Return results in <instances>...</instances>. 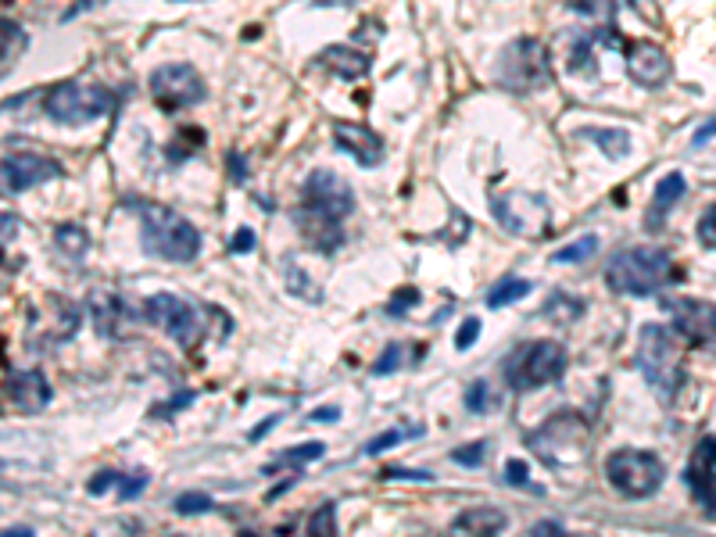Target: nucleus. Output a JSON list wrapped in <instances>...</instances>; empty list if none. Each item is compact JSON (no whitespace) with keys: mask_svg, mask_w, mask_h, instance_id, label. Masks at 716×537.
Segmentation results:
<instances>
[{"mask_svg":"<svg viewBox=\"0 0 716 537\" xmlns=\"http://www.w3.org/2000/svg\"><path fill=\"white\" fill-rule=\"evenodd\" d=\"M412 305H419V290L416 287H398L391 294V301H387V316L391 319H401V316H409L412 312Z\"/></svg>","mask_w":716,"mask_h":537,"instance_id":"39","label":"nucleus"},{"mask_svg":"<svg viewBox=\"0 0 716 537\" xmlns=\"http://www.w3.org/2000/svg\"><path fill=\"white\" fill-rule=\"evenodd\" d=\"M684 480H688L695 502L706 505V512L716 516V469H684Z\"/></svg>","mask_w":716,"mask_h":537,"instance_id":"26","label":"nucleus"},{"mask_svg":"<svg viewBox=\"0 0 716 537\" xmlns=\"http://www.w3.org/2000/svg\"><path fill=\"white\" fill-rule=\"evenodd\" d=\"M498 83L512 94H534L541 86L552 83V69H548V51L537 40L523 36L512 40L498 58Z\"/></svg>","mask_w":716,"mask_h":537,"instance_id":"8","label":"nucleus"},{"mask_svg":"<svg viewBox=\"0 0 716 537\" xmlns=\"http://www.w3.org/2000/svg\"><path fill=\"white\" fill-rule=\"evenodd\" d=\"M326 455V444L323 441H308V444H298V448H287V452L276 455L269 466H265V473H276V469L283 466H308V462H316Z\"/></svg>","mask_w":716,"mask_h":537,"instance_id":"27","label":"nucleus"},{"mask_svg":"<svg viewBox=\"0 0 716 537\" xmlns=\"http://www.w3.org/2000/svg\"><path fill=\"white\" fill-rule=\"evenodd\" d=\"M215 502L205 495V491H187V495L176 498V512L179 516H201V512H212Z\"/></svg>","mask_w":716,"mask_h":537,"instance_id":"40","label":"nucleus"},{"mask_svg":"<svg viewBox=\"0 0 716 537\" xmlns=\"http://www.w3.org/2000/svg\"><path fill=\"white\" fill-rule=\"evenodd\" d=\"M498 405V394L491 391V384L487 380H477V384L466 387V409L477 412V416H484V412H491Z\"/></svg>","mask_w":716,"mask_h":537,"instance_id":"34","label":"nucleus"},{"mask_svg":"<svg viewBox=\"0 0 716 537\" xmlns=\"http://www.w3.org/2000/svg\"><path fill=\"white\" fill-rule=\"evenodd\" d=\"M18 233V222H15V215L11 212H4V244H11V237Z\"/></svg>","mask_w":716,"mask_h":537,"instance_id":"55","label":"nucleus"},{"mask_svg":"<svg viewBox=\"0 0 716 537\" xmlns=\"http://www.w3.org/2000/svg\"><path fill=\"white\" fill-rule=\"evenodd\" d=\"M201 147H205V129H197V126L176 129V140L165 147V158H169L172 165H179V162H187L194 151H201Z\"/></svg>","mask_w":716,"mask_h":537,"instance_id":"29","label":"nucleus"},{"mask_svg":"<svg viewBox=\"0 0 716 537\" xmlns=\"http://www.w3.org/2000/svg\"><path fill=\"white\" fill-rule=\"evenodd\" d=\"M308 534H337V502H323L305 523Z\"/></svg>","mask_w":716,"mask_h":537,"instance_id":"36","label":"nucleus"},{"mask_svg":"<svg viewBox=\"0 0 716 537\" xmlns=\"http://www.w3.org/2000/svg\"><path fill=\"white\" fill-rule=\"evenodd\" d=\"M4 190L8 194H26L29 187H40V183H51L61 176V165L54 158H43V154H8L4 158Z\"/></svg>","mask_w":716,"mask_h":537,"instance_id":"16","label":"nucleus"},{"mask_svg":"<svg viewBox=\"0 0 716 537\" xmlns=\"http://www.w3.org/2000/svg\"><path fill=\"white\" fill-rule=\"evenodd\" d=\"M423 351H427V348H419V344H401V341L387 344L384 355H380V358H376V362H373V376L398 373L401 366H409V362H416V358H423Z\"/></svg>","mask_w":716,"mask_h":537,"instance_id":"24","label":"nucleus"},{"mask_svg":"<svg viewBox=\"0 0 716 537\" xmlns=\"http://www.w3.org/2000/svg\"><path fill=\"white\" fill-rule=\"evenodd\" d=\"M316 65H323V69H330L333 76H341V79H348V83H355V79H362L369 72L373 58H369L366 51H358V47H348V43H333V47L319 51Z\"/></svg>","mask_w":716,"mask_h":537,"instance_id":"20","label":"nucleus"},{"mask_svg":"<svg viewBox=\"0 0 716 537\" xmlns=\"http://www.w3.org/2000/svg\"><path fill=\"white\" fill-rule=\"evenodd\" d=\"M43 111H47V119H54L58 126H90V122L104 119V115L115 111V94L101 83L72 79V83H58L47 90Z\"/></svg>","mask_w":716,"mask_h":537,"instance_id":"5","label":"nucleus"},{"mask_svg":"<svg viewBox=\"0 0 716 537\" xmlns=\"http://www.w3.org/2000/svg\"><path fill=\"white\" fill-rule=\"evenodd\" d=\"M566 373V348L559 341H530L516 348L505 362V384L512 391H537L559 384Z\"/></svg>","mask_w":716,"mask_h":537,"instance_id":"6","label":"nucleus"},{"mask_svg":"<svg viewBox=\"0 0 716 537\" xmlns=\"http://www.w3.org/2000/svg\"><path fill=\"white\" fill-rule=\"evenodd\" d=\"M122 480V473H115V469H101V473H94V477H90V484H86V491H90V495H108L111 487L119 484Z\"/></svg>","mask_w":716,"mask_h":537,"instance_id":"46","label":"nucleus"},{"mask_svg":"<svg viewBox=\"0 0 716 537\" xmlns=\"http://www.w3.org/2000/svg\"><path fill=\"white\" fill-rule=\"evenodd\" d=\"M140 312H144L147 323L162 326L179 348H194V344L205 337V319L215 316V308H205V312H201V308H194L190 301L176 298V294H169V290L144 298Z\"/></svg>","mask_w":716,"mask_h":537,"instance_id":"7","label":"nucleus"},{"mask_svg":"<svg viewBox=\"0 0 716 537\" xmlns=\"http://www.w3.org/2000/svg\"><path fill=\"white\" fill-rule=\"evenodd\" d=\"M598 251V237L595 233H588V237H577L573 244H566V248H559V251H552V262H559V265H580V262H588L591 255Z\"/></svg>","mask_w":716,"mask_h":537,"instance_id":"32","label":"nucleus"},{"mask_svg":"<svg viewBox=\"0 0 716 537\" xmlns=\"http://www.w3.org/2000/svg\"><path fill=\"white\" fill-rule=\"evenodd\" d=\"M147 484H151L147 469H133V473H126V477L119 480V498H122V502H133V498L144 495Z\"/></svg>","mask_w":716,"mask_h":537,"instance_id":"41","label":"nucleus"},{"mask_svg":"<svg viewBox=\"0 0 716 537\" xmlns=\"http://www.w3.org/2000/svg\"><path fill=\"white\" fill-rule=\"evenodd\" d=\"M505 484L523 487V491H534V495H545V487L530 484V466L523 459H509V462H505Z\"/></svg>","mask_w":716,"mask_h":537,"instance_id":"38","label":"nucleus"},{"mask_svg":"<svg viewBox=\"0 0 716 537\" xmlns=\"http://www.w3.org/2000/svg\"><path fill=\"white\" fill-rule=\"evenodd\" d=\"M8 401L15 405L18 412H43L51 405V384L40 369H18V373L8 376Z\"/></svg>","mask_w":716,"mask_h":537,"instance_id":"19","label":"nucleus"},{"mask_svg":"<svg viewBox=\"0 0 716 537\" xmlns=\"http://www.w3.org/2000/svg\"><path fill=\"white\" fill-rule=\"evenodd\" d=\"M509 527V516L495 505H473L452 520V534H502Z\"/></svg>","mask_w":716,"mask_h":537,"instance_id":"22","label":"nucleus"},{"mask_svg":"<svg viewBox=\"0 0 716 537\" xmlns=\"http://www.w3.org/2000/svg\"><path fill=\"white\" fill-rule=\"evenodd\" d=\"M534 534H563V523H555V520H548V523H537V527H534Z\"/></svg>","mask_w":716,"mask_h":537,"instance_id":"56","label":"nucleus"},{"mask_svg":"<svg viewBox=\"0 0 716 537\" xmlns=\"http://www.w3.org/2000/svg\"><path fill=\"white\" fill-rule=\"evenodd\" d=\"M280 419H283V416H269V419H265V423H258V427H255V430H251V434H248V441H262V437H265V434H269V430H273V427H276V423H280Z\"/></svg>","mask_w":716,"mask_h":537,"instance_id":"54","label":"nucleus"},{"mask_svg":"<svg viewBox=\"0 0 716 537\" xmlns=\"http://www.w3.org/2000/svg\"><path fill=\"white\" fill-rule=\"evenodd\" d=\"M333 144L348 151L351 158H358V165H366V169H376L387 151L384 137L369 126H358V122H333Z\"/></svg>","mask_w":716,"mask_h":537,"instance_id":"18","label":"nucleus"},{"mask_svg":"<svg viewBox=\"0 0 716 537\" xmlns=\"http://www.w3.org/2000/svg\"><path fill=\"white\" fill-rule=\"evenodd\" d=\"M230 172H233V183H244V179L251 176V172H248V165H244V158H240L237 151L230 154Z\"/></svg>","mask_w":716,"mask_h":537,"instance_id":"52","label":"nucleus"},{"mask_svg":"<svg viewBox=\"0 0 716 537\" xmlns=\"http://www.w3.org/2000/svg\"><path fill=\"white\" fill-rule=\"evenodd\" d=\"M688 469H716V437H702L695 444V455H691Z\"/></svg>","mask_w":716,"mask_h":537,"instance_id":"43","label":"nucleus"},{"mask_svg":"<svg viewBox=\"0 0 716 537\" xmlns=\"http://www.w3.org/2000/svg\"><path fill=\"white\" fill-rule=\"evenodd\" d=\"M631 4H638V0H570V8L577 11V15L591 18L598 26H613L616 11L631 8Z\"/></svg>","mask_w":716,"mask_h":537,"instance_id":"25","label":"nucleus"},{"mask_svg":"<svg viewBox=\"0 0 716 537\" xmlns=\"http://www.w3.org/2000/svg\"><path fill=\"white\" fill-rule=\"evenodd\" d=\"M54 244L61 248V255L72 258V262H79V258L90 251V237H86L83 226H76V222H65V226H58L54 230Z\"/></svg>","mask_w":716,"mask_h":537,"instance_id":"28","label":"nucleus"},{"mask_svg":"<svg viewBox=\"0 0 716 537\" xmlns=\"http://www.w3.org/2000/svg\"><path fill=\"white\" fill-rule=\"evenodd\" d=\"M484 459H487V441L462 444V448H455L452 452V462H459V466H466V469L484 466Z\"/></svg>","mask_w":716,"mask_h":537,"instance_id":"42","label":"nucleus"},{"mask_svg":"<svg viewBox=\"0 0 716 537\" xmlns=\"http://www.w3.org/2000/svg\"><path fill=\"white\" fill-rule=\"evenodd\" d=\"M638 369L648 380V387L663 401H670L684 384V358L681 344L666 326L645 323L638 333Z\"/></svg>","mask_w":716,"mask_h":537,"instance_id":"4","label":"nucleus"},{"mask_svg":"<svg viewBox=\"0 0 716 537\" xmlns=\"http://www.w3.org/2000/svg\"><path fill=\"white\" fill-rule=\"evenodd\" d=\"M477 337H480V319H477V316H469L466 323L459 326V337H455V348L466 351L469 344H477Z\"/></svg>","mask_w":716,"mask_h":537,"instance_id":"48","label":"nucleus"},{"mask_svg":"<svg viewBox=\"0 0 716 537\" xmlns=\"http://www.w3.org/2000/svg\"><path fill=\"white\" fill-rule=\"evenodd\" d=\"M713 140H716V119L706 122V126H699V133L691 137V144H695V147H706V144H713Z\"/></svg>","mask_w":716,"mask_h":537,"instance_id":"50","label":"nucleus"},{"mask_svg":"<svg viewBox=\"0 0 716 537\" xmlns=\"http://www.w3.org/2000/svg\"><path fill=\"white\" fill-rule=\"evenodd\" d=\"M620 51H623V61H627L631 79L638 86H645V90H659V86H666V79H670V72H674V65H670V58H666V51L659 47V43L623 40Z\"/></svg>","mask_w":716,"mask_h":537,"instance_id":"15","label":"nucleus"},{"mask_svg":"<svg viewBox=\"0 0 716 537\" xmlns=\"http://www.w3.org/2000/svg\"><path fill=\"white\" fill-rule=\"evenodd\" d=\"M97 4H104V0H76V4H72V8L65 11V18H61V22H72V18H76L79 11H90V8H97Z\"/></svg>","mask_w":716,"mask_h":537,"instance_id":"53","label":"nucleus"},{"mask_svg":"<svg viewBox=\"0 0 716 537\" xmlns=\"http://www.w3.org/2000/svg\"><path fill=\"white\" fill-rule=\"evenodd\" d=\"M584 434H588V423H584L577 412H555L545 427L527 437V444L541 455V462H548L552 448H559V444H563V448H577Z\"/></svg>","mask_w":716,"mask_h":537,"instance_id":"17","label":"nucleus"},{"mask_svg":"<svg viewBox=\"0 0 716 537\" xmlns=\"http://www.w3.org/2000/svg\"><path fill=\"white\" fill-rule=\"evenodd\" d=\"M609 484L620 491L623 498H652L663 487L666 466L659 455L638 452V448H620L606 459Z\"/></svg>","mask_w":716,"mask_h":537,"instance_id":"10","label":"nucleus"},{"mask_svg":"<svg viewBox=\"0 0 716 537\" xmlns=\"http://www.w3.org/2000/svg\"><path fill=\"white\" fill-rule=\"evenodd\" d=\"M26 47V29L18 26L15 18H4V72H11V61Z\"/></svg>","mask_w":716,"mask_h":537,"instance_id":"35","label":"nucleus"},{"mask_svg":"<svg viewBox=\"0 0 716 537\" xmlns=\"http://www.w3.org/2000/svg\"><path fill=\"white\" fill-rule=\"evenodd\" d=\"M384 480H419V484H430L434 480V473H427V469H405V466H387L384 473H380Z\"/></svg>","mask_w":716,"mask_h":537,"instance_id":"47","label":"nucleus"},{"mask_svg":"<svg viewBox=\"0 0 716 537\" xmlns=\"http://www.w3.org/2000/svg\"><path fill=\"white\" fill-rule=\"evenodd\" d=\"M699 244L706 251H716V205H709L706 212H702V219H699Z\"/></svg>","mask_w":716,"mask_h":537,"instance_id":"45","label":"nucleus"},{"mask_svg":"<svg viewBox=\"0 0 716 537\" xmlns=\"http://www.w3.org/2000/svg\"><path fill=\"white\" fill-rule=\"evenodd\" d=\"M283 273H287V287H290V294H298V298H305V301H312V305H319L323 301V290L319 287H312V283L305 280V273H301L298 265L290 262H283Z\"/></svg>","mask_w":716,"mask_h":537,"instance_id":"33","label":"nucleus"},{"mask_svg":"<svg viewBox=\"0 0 716 537\" xmlns=\"http://www.w3.org/2000/svg\"><path fill=\"white\" fill-rule=\"evenodd\" d=\"M663 312L670 316L674 330L684 333V341L702 344V348H716V305L713 301L666 298Z\"/></svg>","mask_w":716,"mask_h":537,"instance_id":"13","label":"nucleus"},{"mask_svg":"<svg viewBox=\"0 0 716 537\" xmlns=\"http://www.w3.org/2000/svg\"><path fill=\"white\" fill-rule=\"evenodd\" d=\"M230 251H233V255H251V251H255V230L240 226V230L233 233V240H230Z\"/></svg>","mask_w":716,"mask_h":537,"instance_id":"49","label":"nucleus"},{"mask_svg":"<svg viewBox=\"0 0 716 537\" xmlns=\"http://www.w3.org/2000/svg\"><path fill=\"white\" fill-rule=\"evenodd\" d=\"M355 212V194L337 172H308L301 187V205L294 208V226L301 230L308 248L319 255H333L344 244V219Z\"/></svg>","mask_w":716,"mask_h":537,"instance_id":"1","label":"nucleus"},{"mask_svg":"<svg viewBox=\"0 0 716 537\" xmlns=\"http://www.w3.org/2000/svg\"><path fill=\"white\" fill-rule=\"evenodd\" d=\"M151 97L162 111H179V108H194L208 97L205 79L197 76L194 65L187 61H169V65H158L151 72Z\"/></svg>","mask_w":716,"mask_h":537,"instance_id":"11","label":"nucleus"},{"mask_svg":"<svg viewBox=\"0 0 716 537\" xmlns=\"http://www.w3.org/2000/svg\"><path fill=\"white\" fill-rule=\"evenodd\" d=\"M86 308H90V319H94L97 337H108V341H122V337H129V330H133V323H137V312L126 305V298H122L115 287L90 290Z\"/></svg>","mask_w":716,"mask_h":537,"instance_id":"14","label":"nucleus"},{"mask_svg":"<svg viewBox=\"0 0 716 537\" xmlns=\"http://www.w3.org/2000/svg\"><path fill=\"white\" fill-rule=\"evenodd\" d=\"M423 434V427H405V430H387V434H380V437H373V441L362 448L366 455H380V452H387V448H394V444H401L405 437H419Z\"/></svg>","mask_w":716,"mask_h":537,"instance_id":"37","label":"nucleus"},{"mask_svg":"<svg viewBox=\"0 0 716 537\" xmlns=\"http://www.w3.org/2000/svg\"><path fill=\"white\" fill-rule=\"evenodd\" d=\"M197 394L194 391H179L176 398H169V401H162V405H154L151 409V419H169V416H176L179 409H187L190 401H194Z\"/></svg>","mask_w":716,"mask_h":537,"instance_id":"44","label":"nucleus"},{"mask_svg":"<svg viewBox=\"0 0 716 537\" xmlns=\"http://www.w3.org/2000/svg\"><path fill=\"white\" fill-rule=\"evenodd\" d=\"M491 212H495L498 226L509 230L512 237H527V240H541L552 230V208L541 194H530V190H502V194H491Z\"/></svg>","mask_w":716,"mask_h":537,"instance_id":"9","label":"nucleus"},{"mask_svg":"<svg viewBox=\"0 0 716 537\" xmlns=\"http://www.w3.org/2000/svg\"><path fill=\"white\" fill-rule=\"evenodd\" d=\"M308 419H312V423H337V419H341V409H337V405H323V409H316Z\"/></svg>","mask_w":716,"mask_h":537,"instance_id":"51","label":"nucleus"},{"mask_svg":"<svg viewBox=\"0 0 716 537\" xmlns=\"http://www.w3.org/2000/svg\"><path fill=\"white\" fill-rule=\"evenodd\" d=\"M580 137L591 140V144L602 147L606 158H627L631 154V133L627 129H609V126H584L580 129Z\"/></svg>","mask_w":716,"mask_h":537,"instance_id":"23","label":"nucleus"},{"mask_svg":"<svg viewBox=\"0 0 716 537\" xmlns=\"http://www.w3.org/2000/svg\"><path fill=\"white\" fill-rule=\"evenodd\" d=\"M584 301L580 298H573V294H563V290H559V294H552V298H548V305H545V319H552V323H573V319H580L584 316Z\"/></svg>","mask_w":716,"mask_h":537,"instance_id":"31","label":"nucleus"},{"mask_svg":"<svg viewBox=\"0 0 716 537\" xmlns=\"http://www.w3.org/2000/svg\"><path fill=\"white\" fill-rule=\"evenodd\" d=\"M79 323H83V312H79L76 301L47 298L43 308H33V316H29V344H33L36 351L58 348V344L76 337Z\"/></svg>","mask_w":716,"mask_h":537,"instance_id":"12","label":"nucleus"},{"mask_svg":"<svg viewBox=\"0 0 716 537\" xmlns=\"http://www.w3.org/2000/svg\"><path fill=\"white\" fill-rule=\"evenodd\" d=\"M670 280H677V265L663 248H623L606 265V287L627 298H648Z\"/></svg>","mask_w":716,"mask_h":537,"instance_id":"2","label":"nucleus"},{"mask_svg":"<svg viewBox=\"0 0 716 537\" xmlns=\"http://www.w3.org/2000/svg\"><path fill=\"white\" fill-rule=\"evenodd\" d=\"M140 240L144 251L165 262H194L201 255V233L190 219L165 205H147L140 208Z\"/></svg>","mask_w":716,"mask_h":537,"instance_id":"3","label":"nucleus"},{"mask_svg":"<svg viewBox=\"0 0 716 537\" xmlns=\"http://www.w3.org/2000/svg\"><path fill=\"white\" fill-rule=\"evenodd\" d=\"M684 190H688V183H684L681 172H670V176L659 179V187L652 190V201H648V212H645V230L648 233L663 230L666 215H670V208H674L677 201L684 197Z\"/></svg>","mask_w":716,"mask_h":537,"instance_id":"21","label":"nucleus"},{"mask_svg":"<svg viewBox=\"0 0 716 537\" xmlns=\"http://www.w3.org/2000/svg\"><path fill=\"white\" fill-rule=\"evenodd\" d=\"M530 294V283L520 280V276H502L495 287L487 290V308H505L512 301H520Z\"/></svg>","mask_w":716,"mask_h":537,"instance_id":"30","label":"nucleus"}]
</instances>
